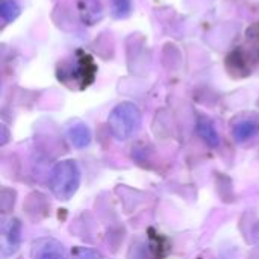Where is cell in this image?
<instances>
[{
	"label": "cell",
	"mask_w": 259,
	"mask_h": 259,
	"mask_svg": "<svg viewBox=\"0 0 259 259\" xmlns=\"http://www.w3.org/2000/svg\"><path fill=\"white\" fill-rule=\"evenodd\" d=\"M20 5L15 2V0H3L2 2V6H0V14H2V18L6 21V23H11L14 21L18 15H20Z\"/></svg>",
	"instance_id": "obj_9"
},
{
	"label": "cell",
	"mask_w": 259,
	"mask_h": 259,
	"mask_svg": "<svg viewBox=\"0 0 259 259\" xmlns=\"http://www.w3.org/2000/svg\"><path fill=\"white\" fill-rule=\"evenodd\" d=\"M96 73H97V67L93 58L88 53L77 50L73 59L64 62L58 68V79L67 87L83 90L93 83Z\"/></svg>",
	"instance_id": "obj_1"
},
{
	"label": "cell",
	"mask_w": 259,
	"mask_h": 259,
	"mask_svg": "<svg viewBox=\"0 0 259 259\" xmlns=\"http://www.w3.org/2000/svg\"><path fill=\"white\" fill-rule=\"evenodd\" d=\"M67 137L76 149H85L91 143V132L83 123H76L70 126L67 131Z\"/></svg>",
	"instance_id": "obj_7"
},
{
	"label": "cell",
	"mask_w": 259,
	"mask_h": 259,
	"mask_svg": "<svg viewBox=\"0 0 259 259\" xmlns=\"http://www.w3.org/2000/svg\"><path fill=\"white\" fill-rule=\"evenodd\" d=\"M50 190L59 200L71 199L80 184V171L74 161L58 162L50 175Z\"/></svg>",
	"instance_id": "obj_3"
},
{
	"label": "cell",
	"mask_w": 259,
	"mask_h": 259,
	"mask_svg": "<svg viewBox=\"0 0 259 259\" xmlns=\"http://www.w3.org/2000/svg\"><path fill=\"white\" fill-rule=\"evenodd\" d=\"M259 132V123L253 118H243L235 123L234 126V135L238 143H246L252 138H255Z\"/></svg>",
	"instance_id": "obj_6"
},
{
	"label": "cell",
	"mask_w": 259,
	"mask_h": 259,
	"mask_svg": "<svg viewBox=\"0 0 259 259\" xmlns=\"http://www.w3.org/2000/svg\"><path fill=\"white\" fill-rule=\"evenodd\" d=\"M111 9L115 18H126L132 11V0H111Z\"/></svg>",
	"instance_id": "obj_11"
},
{
	"label": "cell",
	"mask_w": 259,
	"mask_h": 259,
	"mask_svg": "<svg viewBox=\"0 0 259 259\" xmlns=\"http://www.w3.org/2000/svg\"><path fill=\"white\" fill-rule=\"evenodd\" d=\"M33 259H68L61 243L52 238H39L32 244Z\"/></svg>",
	"instance_id": "obj_4"
},
{
	"label": "cell",
	"mask_w": 259,
	"mask_h": 259,
	"mask_svg": "<svg viewBox=\"0 0 259 259\" xmlns=\"http://www.w3.org/2000/svg\"><path fill=\"white\" fill-rule=\"evenodd\" d=\"M108 124L117 140L126 141L138 132L141 126V112L137 105L123 102L111 111Z\"/></svg>",
	"instance_id": "obj_2"
},
{
	"label": "cell",
	"mask_w": 259,
	"mask_h": 259,
	"mask_svg": "<svg viewBox=\"0 0 259 259\" xmlns=\"http://www.w3.org/2000/svg\"><path fill=\"white\" fill-rule=\"evenodd\" d=\"M197 132H199V135L203 138V141H205L206 144H209L211 147L219 146V143H220L219 134H217L214 124H212L208 118L200 117V118L197 120Z\"/></svg>",
	"instance_id": "obj_8"
},
{
	"label": "cell",
	"mask_w": 259,
	"mask_h": 259,
	"mask_svg": "<svg viewBox=\"0 0 259 259\" xmlns=\"http://www.w3.org/2000/svg\"><path fill=\"white\" fill-rule=\"evenodd\" d=\"M73 259H103L102 255L88 247H76L73 250Z\"/></svg>",
	"instance_id": "obj_12"
},
{
	"label": "cell",
	"mask_w": 259,
	"mask_h": 259,
	"mask_svg": "<svg viewBox=\"0 0 259 259\" xmlns=\"http://www.w3.org/2000/svg\"><path fill=\"white\" fill-rule=\"evenodd\" d=\"M20 235H21V225L18 220H11L9 225L6 226V240L8 244L11 246L12 250L17 249L18 243H20Z\"/></svg>",
	"instance_id": "obj_10"
},
{
	"label": "cell",
	"mask_w": 259,
	"mask_h": 259,
	"mask_svg": "<svg viewBox=\"0 0 259 259\" xmlns=\"http://www.w3.org/2000/svg\"><path fill=\"white\" fill-rule=\"evenodd\" d=\"M77 8L83 24L93 26L103 18V6L100 0H79Z\"/></svg>",
	"instance_id": "obj_5"
}]
</instances>
